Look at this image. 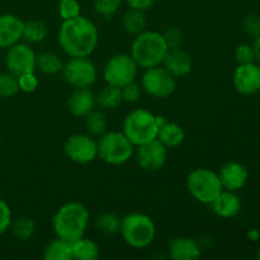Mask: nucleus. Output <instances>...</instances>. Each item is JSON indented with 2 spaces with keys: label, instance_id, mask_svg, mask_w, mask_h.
I'll list each match as a JSON object with an SVG mask.
<instances>
[{
  "label": "nucleus",
  "instance_id": "obj_44",
  "mask_svg": "<svg viewBox=\"0 0 260 260\" xmlns=\"http://www.w3.org/2000/svg\"><path fill=\"white\" fill-rule=\"evenodd\" d=\"M258 93H259V98H260V89H259V91H258Z\"/></svg>",
  "mask_w": 260,
  "mask_h": 260
},
{
  "label": "nucleus",
  "instance_id": "obj_26",
  "mask_svg": "<svg viewBox=\"0 0 260 260\" xmlns=\"http://www.w3.org/2000/svg\"><path fill=\"white\" fill-rule=\"evenodd\" d=\"M84 119H85L86 131L90 136L101 137L108 129V118L102 111L93 109L90 113L84 117Z\"/></svg>",
  "mask_w": 260,
  "mask_h": 260
},
{
  "label": "nucleus",
  "instance_id": "obj_8",
  "mask_svg": "<svg viewBox=\"0 0 260 260\" xmlns=\"http://www.w3.org/2000/svg\"><path fill=\"white\" fill-rule=\"evenodd\" d=\"M139 66L131 55L118 53L108 60L103 70V78L108 85L123 88L136 80Z\"/></svg>",
  "mask_w": 260,
  "mask_h": 260
},
{
  "label": "nucleus",
  "instance_id": "obj_41",
  "mask_svg": "<svg viewBox=\"0 0 260 260\" xmlns=\"http://www.w3.org/2000/svg\"><path fill=\"white\" fill-rule=\"evenodd\" d=\"M253 50H254V55H255V60L260 63V35L254 38Z\"/></svg>",
  "mask_w": 260,
  "mask_h": 260
},
{
  "label": "nucleus",
  "instance_id": "obj_43",
  "mask_svg": "<svg viewBox=\"0 0 260 260\" xmlns=\"http://www.w3.org/2000/svg\"><path fill=\"white\" fill-rule=\"evenodd\" d=\"M256 259H259V260H260V249H259L258 253H256Z\"/></svg>",
  "mask_w": 260,
  "mask_h": 260
},
{
  "label": "nucleus",
  "instance_id": "obj_13",
  "mask_svg": "<svg viewBox=\"0 0 260 260\" xmlns=\"http://www.w3.org/2000/svg\"><path fill=\"white\" fill-rule=\"evenodd\" d=\"M137 164L146 172L162 169L168 159V149L157 139L137 146Z\"/></svg>",
  "mask_w": 260,
  "mask_h": 260
},
{
  "label": "nucleus",
  "instance_id": "obj_32",
  "mask_svg": "<svg viewBox=\"0 0 260 260\" xmlns=\"http://www.w3.org/2000/svg\"><path fill=\"white\" fill-rule=\"evenodd\" d=\"M80 12V3L78 0H60L58 3V14L63 20L79 17Z\"/></svg>",
  "mask_w": 260,
  "mask_h": 260
},
{
  "label": "nucleus",
  "instance_id": "obj_3",
  "mask_svg": "<svg viewBox=\"0 0 260 260\" xmlns=\"http://www.w3.org/2000/svg\"><path fill=\"white\" fill-rule=\"evenodd\" d=\"M168 46L162 35L155 30H144L135 37L131 46V56L141 69H150L162 63Z\"/></svg>",
  "mask_w": 260,
  "mask_h": 260
},
{
  "label": "nucleus",
  "instance_id": "obj_36",
  "mask_svg": "<svg viewBox=\"0 0 260 260\" xmlns=\"http://www.w3.org/2000/svg\"><path fill=\"white\" fill-rule=\"evenodd\" d=\"M235 57L239 63L254 62L255 61V55H254L253 46L248 45V43L239 45L235 50Z\"/></svg>",
  "mask_w": 260,
  "mask_h": 260
},
{
  "label": "nucleus",
  "instance_id": "obj_19",
  "mask_svg": "<svg viewBox=\"0 0 260 260\" xmlns=\"http://www.w3.org/2000/svg\"><path fill=\"white\" fill-rule=\"evenodd\" d=\"M168 254L173 260H197L202 255V249L193 239L178 236L169 243Z\"/></svg>",
  "mask_w": 260,
  "mask_h": 260
},
{
  "label": "nucleus",
  "instance_id": "obj_7",
  "mask_svg": "<svg viewBox=\"0 0 260 260\" xmlns=\"http://www.w3.org/2000/svg\"><path fill=\"white\" fill-rule=\"evenodd\" d=\"M98 156L111 165H122L128 161L135 152V146L123 132L107 131L99 137Z\"/></svg>",
  "mask_w": 260,
  "mask_h": 260
},
{
  "label": "nucleus",
  "instance_id": "obj_25",
  "mask_svg": "<svg viewBox=\"0 0 260 260\" xmlns=\"http://www.w3.org/2000/svg\"><path fill=\"white\" fill-rule=\"evenodd\" d=\"M121 221L117 213L114 212H103L96 217L95 229L99 234L106 236L116 235L121 230Z\"/></svg>",
  "mask_w": 260,
  "mask_h": 260
},
{
  "label": "nucleus",
  "instance_id": "obj_5",
  "mask_svg": "<svg viewBox=\"0 0 260 260\" xmlns=\"http://www.w3.org/2000/svg\"><path fill=\"white\" fill-rule=\"evenodd\" d=\"M157 131L159 126L156 123V116L146 109L139 108L129 112L123 121V134L134 146L155 140Z\"/></svg>",
  "mask_w": 260,
  "mask_h": 260
},
{
  "label": "nucleus",
  "instance_id": "obj_24",
  "mask_svg": "<svg viewBox=\"0 0 260 260\" xmlns=\"http://www.w3.org/2000/svg\"><path fill=\"white\" fill-rule=\"evenodd\" d=\"M73 244V258L79 260H95L99 256V246L91 239L80 238Z\"/></svg>",
  "mask_w": 260,
  "mask_h": 260
},
{
  "label": "nucleus",
  "instance_id": "obj_22",
  "mask_svg": "<svg viewBox=\"0 0 260 260\" xmlns=\"http://www.w3.org/2000/svg\"><path fill=\"white\" fill-rule=\"evenodd\" d=\"M45 260H71L73 258V244L68 240L57 238L48 243L43 250Z\"/></svg>",
  "mask_w": 260,
  "mask_h": 260
},
{
  "label": "nucleus",
  "instance_id": "obj_34",
  "mask_svg": "<svg viewBox=\"0 0 260 260\" xmlns=\"http://www.w3.org/2000/svg\"><path fill=\"white\" fill-rule=\"evenodd\" d=\"M18 85L19 90L24 93H33L38 88V78L36 76L35 71L33 73H24L22 75H18Z\"/></svg>",
  "mask_w": 260,
  "mask_h": 260
},
{
  "label": "nucleus",
  "instance_id": "obj_38",
  "mask_svg": "<svg viewBox=\"0 0 260 260\" xmlns=\"http://www.w3.org/2000/svg\"><path fill=\"white\" fill-rule=\"evenodd\" d=\"M243 28L246 35L255 38L260 35V17L256 14L246 15L243 22Z\"/></svg>",
  "mask_w": 260,
  "mask_h": 260
},
{
  "label": "nucleus",
  "instance_id": "obj_12",
  "mask_svg": "<svg viewBox=\"0 0 260 260\" xmlns=\"http://www.w3.org/2000/svg\"><path fill=\"white\" fill-rule=\"evenodd\" d=\"M5 62L9 73L14 74L15 76L37 70V56L27 43L18 42L8 48Z\"/></svg>",
  "mask_w": 260,
  "mask_h": 260
},
{
  "label": "nucleus",
  "instance_id": "obj_15",
  "mask_svg": "<svg viewBox=\"0 0 260 260\" xmlns=\"http://www.w3.org/2000/svg\"><path fill=\"white\" fill-rule=\"evenodd\" d=\"M222 188L231 192H238L245 187L249 178V172L245 165L239 161H229L222 165L217 173Z\"/></svg>",
  "mask_w": 260,
  "mask_h": 260
},
{
  "label": "nucleus",
  "instance_id": "obj_14",
  "mask_svg": "<svg viewBox=\"0 0 260 260\" xmlns=\"http://www.w3.org/2000/svg\"><path fill=\"white\" fill-rule=\"evenodd\" d=\"M234 86L243 95L258 93L260 89V66L258 63H239L234 73Z\"/></svg>",
  "mask_w": 260,
  "mask_h": 260
},
{
  "label": "nucleus",
  "instance_id": "obj_35",
  "mask_svg": "<svg viewBox=\"0 0 260 260\" xmlns=\"http://www.w3.org/2000/svg\"><path fill=\"white\" fill-rule=\"evenodd\" d=\"M162 38H164L165 43H167L168 48H177L183 45L184 41V36L179 28H168L164 33H162Z\"/></svg>",
  "mask_w": 260,
  "mask_h": 260
},
{
  "label": "nucleus",
  "instance_id": "obj_20",
  "mask_svg": "<svg viewBox=\"0 0 260 260\" xmlns=\"http://www.w3.org/2000/svg\"><path fill=\"white\" fill-rule=\"evenodd\" d=\"M215 215L222 218L235 217L241 210V201L235 192L223 189L217 196L215 201L211 203Z\"/></svg>",
  "mask_w": 260,
  "mask_h": 260
},
{
  "label": "nucleus",
  "instance_id": "obj_29",
  "mask_svg": "<svg viewBox=\"0 0 260 260\" xmlns=\"http://www.w3.org/2000/svg\"><path fill=\"white\" fill-rule=\"evenodd\" d=\"M62 61L55 52H43L37 56V70L46 75H55L62 70Z\"/></svg>",
  "mask_w": 260,
  "mask_h": 260
},
{
  "label": "nucleus",
  "instance_id": "obj_27",
  "mask_svg": "<svg viewBox=\"0 0 260 260\" xmlns=\"http://www.w3.org/2000/svg\"><path fill=\"white\" fill-rule=\"evenodd\" d=\"M10 231L13 236L20 241H28L36 233V223L29 217H18L12 220Z\"/></svg>",
  "mask_w": 260,
  "mask_h": 260
},
{
  "label": "nucleus",
  "instance_id": "obj_11",
  "mask_svg": "<svg viewBox=\"0 0 260 260\" xmlns=\"http://www.w3.org/2000/svg\"><path fill=\"white\" fill-rule=\"evenodd\" d=\"M63 151L71 161L88 164L98 156V142L90 135H71L65 141Z\"/></svg>",
  "mask_w": 260,
  "mask_h": 260
},
{
  "label": "nucleus",
  "instance_id": "obj_6",
  "mask_svg": "<svg viewBox=\"0 0 260 260\" xmlns=\"http://www.w3.org/2000/svg\"><path fill=\"white\" fill-rule=\"evenodd\" d=\"M187 189L198 202L211 205L223 190L217 173L206 168H198L187 177Z\"/></svg>",
  "mask_w": 260,
  "mask_h": 260
},
{
  "label": "nucleus",
  "instance_id": "obj_23",
  "mask_svg": "<svg viewBox=\"0 0 260 260\" xmlns=\"http://www.w3.org/2000/svg\"><path fill=\"white\" fill-rule=\"evenodd\" d=\"M95 99L96 104H98L102 109H106V111L116 109L117 107L121 106L122 102H123L121 88L108 85V84L101 89V91H99L98 95L95 96Z\"/></svg>",
  "mask_w": 260,
  "mask_h": 260
},
{
  "label": "nucleus",
  "instance_id": "obj_17",
  "mask_svg": "<svg viewBox=\"0 0 260 260\" xmlns=\"http://www.w3.org/2000/svg\"><path fill=\"white\" fill-rule=\"evenodd\" d=\"M24 22L13 14L0 15V48H9L19 42Z\"/></svg>",
  "mask_w": 260,
  "mask_h": 260
},
{
  "label": "nucleus",
  "instance_id": "obj_16",
  "mask_svg": "<svg viewBox=\"0 0 260 260\" xmlns=\"http://www.w3.org/2000/svg\"><path fill=\"white\" fill-rule=\"evenodd\" d=\"M162 65L174 78H183L192 70V58L182 47L168 48Z\"/></svg>",
  "mask_w": 260,
  "mask_h": 260
},
{
  "label": "nucleus",
  "instance_id": "obj_4",
  "mask_svg": "<svg viewBox=\"0 0 260 260\" xmlns=\"http://www.w3.org/2000/svg\"><path fill=\"white\" fill-rule=\"evenodd\" d=\"M119 233L127 245L135 249H144L154 241L156 228L150 216L132 212L122 218Z\"/></svg>",
  "mask_w": 260,
  "mask_h": 260
},
{
  "label": "nucleus",
  "instance_id": "obj_42",
  "mask_svg": "<svg viewBox=\"0 0 260 260\" xmlns=\"http://www.w3.org/2000/svg\"><path fill=\"white\" fill-rule=\"evenodd\" d=\"M248 238L253 241L258 240V239L260 238L259 231L255 230V229H251V230H249V233H248Z\"/></svg>",
  "mask_w": 260,
  "mask_h": 260
},
{
  "label": "nucleus",
  "instance_id": "obj_18",
  "mask_svg": "<svg viewBox=\"0 0 260 260\" xmlns=\"http://www.w3.org/2000/svg\"><path fill=\"white\" fill-rule=\"evenodd\" d=\"M96 99L89 88H75L68 101V108L74 117L84 118L95 108Z\"/></svg>",
  "mask_w": 260,
  "mask_h": 260
},
{
  "label": "nucleus",
  "instance_id": "obj_1",
  "mask_svg": "<svg viewBox=\"0 0 260 260\" xmlns=\"http://www.w3.org/2000/svg\"><path fill=\"white\" fill-rule=\"evenodd\" d=\"M98 41L95 24L83 15L63 20L58 30V45L70 57H89L98 46Z\"/></svg>",
  "mask_w": 260,
  "mask_h": 260
},
{
  "label": "nucleus",
  "instance_id": "obj_40",
  "mask_svg": "<svg viewBox=\"0 0 260 260\" xmlns=\"http://www.w3.org/2000/svg\"><path fill=\"white\" fill-rule=\"evenodd\" d=\"M127 5L129 9H137L146 12V10L151 9L155 4V0H126Z\"/></svg>",
  "mask_w": 260,
  "mask_h": 260
},
{
  "label": "nucleus",
  "instance_id": "obj_21",
  "mask_svg": "<svg viewBox=\"0 0 260 260\" xmlns=\"http://www.w3.org/2000/svg\"><path fill=\"white\" fill-rule=\"evenodd\" d=\"M184 129L182 126H179L175 122H165L164 124L159 127L157 131L156 139L164 145L167 149H174V147L179 146L183 141H184Z\"/></svg>",
  "mask_w": 260,
  "mask_h": 260
},
{
  "label": "nucleus",
  "instance_id": "obj_39",
  "mask_svg": "<svg viewBox=\"0 0 260 260\" xmlns=\"http://www.w3.org/2000/svg\"><path fill=\"white\" fill-rule=\"evenodd\" d=\"M12 223V212L7 203L0 200V235L7 233Z\"/></svg>",
  "mask_w": 260,
  "mask_h": 260
},
{
  "label": "nucleus",
  "instance_id": "obj_10",
  "mask_svg": "<svg viewBox=\"0 0 260 260\" xmlns=\"http://www.w3.org/2000/svg\"><path fill=\"white\" fill-rule=\"evenodd\" d=\"M141 86L145 93L154 98L164 99L175 90V78L165 68L155 66L146 69L141 79Z\"/></svg>",
  "mask_w": 260,
  "mask_h": 260
},
{
  "label": "nucleus",
  "instance_id": "obj_30",
  "mask_svg": "<svg viewBox=\"0 0 260 260\" xmlns=\"http://www.w3.org/2000/svg\"><path fill=\"white\" fill-rule=\"evenodd\" d=\"M123 28L128 33L139 35L146 28V15L145 12L137 9H129L123 15Z\"/></svg>",
  "mask_w": 260,
  "mask_h": 260
},
{
  "label": "nucleus",
  "instance_id": "obj_31",
  "mask_svg": "<svg viewBox=\"0 0 260 260\" xmlns=\"http://www.w3.org/2000/svg\"><path fill=\"white\" fill-rule=\"evenodd\" d=\"M19 91L18 78L12 73L0 74V98H10Z\"/></svg>",
  "mask_w": 260,
  "mask_h": 260
},
{
  "label": "nucleus",
  "instance_id": "obj_37",
  "mask_svg": "<svg viewBox=\"0 0 260 260\" xmlns=\"http://www.w3.org/2000/svg\"><path fill=\"white\" fill-rule=\"evenodd\" d=\"M121 91L123 102H126V103H136L141 98V89L135 81L121 88Z\"/></svg>",
  "mask_w": 260,
  "mask_h": 260
},
{
  "label": "nucleus",
  "instance_id": "obj_9",
  "mask_svg": "<svg viewBox=\"0 0 260 260\" xmlns=\"http://www.w3.org/2000/svg\"><path fill=\"white\" fill-rule=\"evenodd\" d=\"M65 80L74 88H90L96 81L98 71L88 57H71L62 66Z\"/></svg>",
  "mask_w": 260,
  "mask_h": 260
},
{
  "label": "nucleus",
  "instance_id": "obj_28",
  "mask_svg": "<svg viewBox=\"0 0 260 260\" xmlns=\"http://www.w3.org/2000/svg\"><path fill=\"white\" fill-rule=\"evenodd\" d=\"M47 37V27L41 20H28L23 25L22 38L28 43H40Z\"/></svg>",
  "mask_w": 260,
  "mask_h": 260
},
{
  "label": "nucleus",
  "instance_id": "obj_2",
  "mask_svg": "<svg viewBox=\"0 0 260 260\" xmlns=\"http://www.w3.org/2000/svg\"><path fill=\"white\" fill-rule=\"evenodd\" d=\"M89 211L83 203L69 202L61 206L52 218L53 233L57 238L74 243L83 238L88 229Z\"/></svg>",
  "mask_w": 260,
  "mask_h": 260
},
{
  "label": "nucleus",
  "instance_id": "obj_33",
  "mask_svg": "<svg viewBox=\"0 0 260 260\" xmlns=\"http://www.w3.org/2000/svg\"><path fill=\"white\" fill-rule=\"evenodd\" d=\"M122 0H94V10L103 17L111 18L118 12Z\"/></svg>",
  "mask_w": 260,
  "mask_h": 260
}]
</instances>
